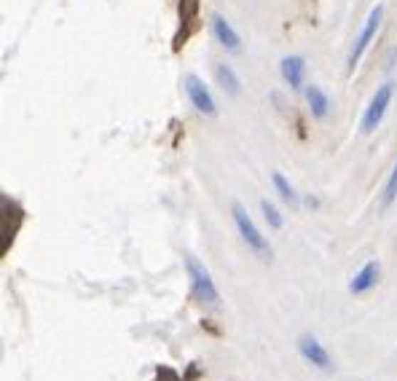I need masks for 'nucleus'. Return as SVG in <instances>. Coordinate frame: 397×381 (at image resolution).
I'll return each mask as SVG.
<instances>
[{
	"mask_svg": "<svg viewBox=\"0 0 397 381\" xmlns=\"http://www.w3.org/2000/svg\"><path fill=\"white\" fill-rule=\"evenodd\" d=\"M280 70H282V78L290 83L292 89H301L304 86V73H306L304 57H285Z\"/></svg>",
	"mask_w": 397,
	"mask_h": 381,
	"instance_id": "1a4fd4ad",
	"label": "nucleus"
},
{
	"mask_svg": "<svg viewBox=\"0 0 397 381\" xmlns=\"http://www.w3.org/2000/svg\"><path fill=\"white\" fill-rule=\"evenodd\" d=\"M392 94H395V86H392V83H381V86L376 89L374 100L365 108V116H362V135H371V132L379 129V124L384 121L386 110H389Z\"/></svg>",
	"mask_w": 397,
	"mask_h": 381,
	"instance_id": "7ed1b4c3",
	"label": "nucleus"
},
{
	"mask_svg": "<svg viewBox=\"0 0 397 381\" xmlns=\"http://www.w3.org/2000/svg\"><path fill=\"white\" fill-rule=\"evenodd\" d=\"M298 352H301V357H304L306 362H312L314 368L333 370V360H330L327 349L322 347V341H319L317 335H301V341H298Z\"/></svg>",
	"mask_w": 397,
	"mask_h": 381,
	"instance_id": "39448f33",
	"label": "nucleus"
},
{
	"mask_svg": "<svg viewBox=\"0 0 397 381\" xmlns=\"http://www.w3.org/2000/svg\"><path fill=\"white\" fill-rule=\"evenodd\" d=\"M271 180H274V188L280 191V197L285 199L287 204H292V207H295V204H298V194H295V191H292V185L285 180V174L274 172V174H271Z\"/></svg>",
	"mask_w": 397,
	"mask_h": 381,
	"instance_id": "f8f14e48",
	"label": "nucleus"
},
{
	"mask_svg": "<svg viewBox=\"0 0 397 381\" xmlns=\"http://www.w3.org/2000/svg\"><path fill=\"white\" fill-rule=\"evenodd\" d=\"M260 212H263V218H266V223H269L271 229H282V223H285V220H282V212L274 207L271 202L263 199V202H260Z\"/></svg>",
	"mask_w": 397,
	"mask_h": 381,
	"instance_id": "ddd939ff",
	"label": "nucleus"
},
{
	"mask_svg": "<svg viewBox=\"0 0 397 381\" xmlns=\"http://www.w3.org/2000/svg\"><path fill=\"white\" fill-rule=\"evenodd\" d=\"M381 16H384V6L379 3L374 11L368 14V19H365V24H362L360 35H357V41H354V46H351L349 51V73L354 68H357V62L362 59V54L368 51V46H371V41H374V35L379 33V24H381Z\"/></svg>",
	"mask_w": 397,
	"mask_h": 381,
	"instance_id": "20e7f679",
	"label": "nucleus"
},
{
	"mask_svg": "<svg viewBox=\"0 0 397 381\" xmlns=\"http://www.w3.org/2000/svg\"><path fill=\"white\" fill-rule=\"evenodd\" d=\"M215 78H218V83H221V89L226 94H231V97H239V94H242L239 75L234 73V68H231V65L218 62V65H215Z\"/></svg>",
	"mask_w": 397,
	"mask_h": 381,
	"instance_id": "9d476101",
	"label": "nucleus"
},
{
	"mask_svg": "<svg viewBox=\"0 0 397 381\" xmlns=\"http://www.w3.org/2000/svg\"><path fill=\"white\" fill-rule=\"evenodd\" d=\"M183 86H186V92H188V100H191V105L196 108L198 113H204V116H215V113H218V108H215V100H212L210 89H207L204 83L198 81L196 75H186V81H183Z\"/></svg>",
	"mask_w": 397,
	"mask_h": 381,
	"instance_id": "423d86ee",
	"label": "nucleus"
},
{
	"mask_svg": "<svg viewBox=\"0 0 397 381\" xmlns=\"http://www.w3.org/2000/svg\"><path fill=\"white\" fill-rule=\"evenodd\" d=\"M212 33H215V38H218V43H221L223 48H228V51H239V35H236V30L231 27V24L226 22L223 16H212Z\"/></svg>",
	"mask_w": 397,
	"mask_h": 381,
	"instance_id": "6e6552de",
	"label": "nucleus"
},
{
	"mask_svg": "<svg viewBox=\"0 0 397 381\" xmlns=\"http://www.w3.org/2000/svg\"><path fill=\"white\" fill-rule=\"evenodd\" d=\"M379 274H381V266L379 261H368V263L362 266L360 271L354 274V279L349 282V290L354 296H362V293H368L371 288H376V282H379Z\"/></svg>",
	"mask_w": 397,
	"mask_h": 381,
	"instance_id": "0eeeda50",
	"label": "nucleus"
},
{
	"mask_svg": "<svg viewBox=\"0 0 397 381\" xmlns=\"http://www.w3.org/2000/svg\"><path fill=\"white\" fill-rule=\"evenodd\" d=\"M186 268H188V277H191V290H194V296H196L204 306H221V293L215 288V282H212L210 271H207V266L196 261L194 255H186Z\"/></svg>",
	"mask_w": 397,
	"mask_h": 381,
	"instance_id": "f257e3e1",
	"label": "nucleus"
},
{
	"mask_svg": "<svg viewBox=\"0 0 397 381\" xmlns=\"http://www.w3.org/2000/svg\"><path fill=\"white\" fill-rule=\"evenodd\" d=\"M156 381H180V379H177V373H175V370H169V368H159V373H156Z\"/></svg>",
	"mask_w": 397,
	"mask_h": 381,
	"instance_id": "2eb2a0df",
	"label": "nucleus"
},
{
	"mask_svg": "<svg viewBox=\"0 0 397 381\" xmlns=\"http://www.w3.org/2000/svg\"><path fill=\"white\" fill-rule=\"evenodd\" d=\"M231 215H234V223L236 229H239V234H242V239H245V244L253 250V253L258 255V258H263V261H269L271 258V244L266 242V236L260 234V229H258L255 223H253V218L247 215V209L236 202L234 207H231Z\"/></svg>",
	"mask_w": 397,
	"mask_h": 381,
	"instance_id": "f03ea898",
	"label": "nucleus"
},
{
	"mask_svg": "<svg viewBox=\"0 0 397 381\" xmlns=\"http://www.w3.org/2000/svg\"><path fill=\"white\" fill-rule=\"evenodd\" d=\"M397 199V164L392 174H389V180H386V188H384V207H389L392 202Z\"/></svg>",
	"mask_w": 397,
	"mask_h": 381,
	"instance_id": "4468645a",
	"label": "nucleus"
},
{
	"mask_svg": "<svg viewBox=\"0 0 397 381\" xmlns=\"http://www.w3.org/2000/svg\"><path fill=\"white\" fill-rule=\"evenodd\" d=\"M306 103H309L312 116H317V118H325L327 110H330V100H327L325 92H322L319 86H309V89H306Z\"/></svg>",
	"mask_w": 397,
	"mask_h": 381,
	"instance_id": "9b49d317",
	"label": "nucleus"
}]
</instances>
